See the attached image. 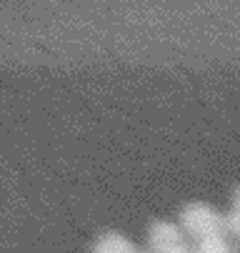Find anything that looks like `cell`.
I'll list each match as a JSON object with an SVG mask.
<instances>
[{
  "label": "cell",
  "instance_id": "cell-1",
  "mask_svg": "<svg viewBox=\"0 0 240 253\" xmlns=\"http://www.w3.org/2000/svg\"><path fill=\"white\" fill-rule=\"evenodd\" d=\"M183 228L188 231L195 253H233L228 243V223L225 218L203 206L193 203L183 211Z\"/></svg>",
  "mask_w": 240,
  "mask_h": 253
},
{
  "label": "cell",
  "instance_id": "cell-2",
  "mask_svg": "<svg viewBox=\"0 0 240 253\" xmlns=\"http://www.w3.org/2000/svg\"><path fill=\"white\" fill-rule=\"evenodd\" d=\"M228 226H230V228L238 233V238H240V191L235 193V211H233V215H230Z\"/></svg>",
  "mask_w": 240,
  "mask_h": 253
}]
</instances>
